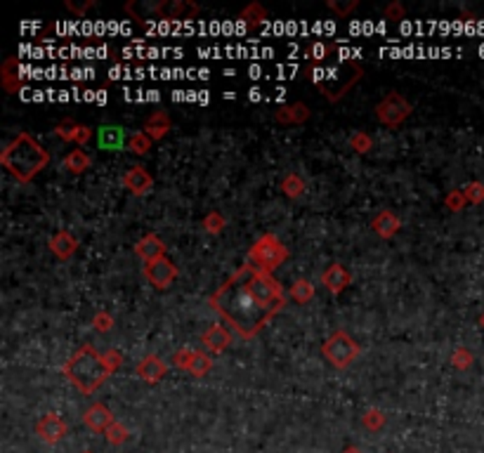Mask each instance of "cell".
Returning <instances> with one entry per match:
<instances>
[{"label":"cell","instance_id":"1","mask_svg":"<svg viewBox=\"0 0 484 453\" xmlns=\"http://www.w3.org/2000/svg\"><path fill=\"white\" fill-rule=\"evenodd\" d=\"M208 305L215 309L243 340L255 338V335L274 319V316L255 300L253 290L248 286V269L243 267V264L208 297Z\"/></svg>","mask_w":484,"mask_h":453},{"label":"cell","instance_id":"2","mask_svg":"<svg viewBox=\"0 0 484 453\" xmlns=\"http://www.w3.org/2000/svg\"><path fill=\"white\" fill-rule=\"evenodd\" d=\"M0 163L19 184H29L38 173L50 165V151L34 135L19 133L0 151Z\"/></svg>","mask_w":484,"mask_h":453},{"label":"cell","instance_id":"3","mask_svg":"<svg viewBox=\"0 0 484 453\" xmlns=\"http://www.w3.org/2000/svg\"><path fill=\"white\" fill-rule=\"evenodd\" d=\"M62 375L83 394H95L114 375L107 366L105 354L97 352L93 345H81L62 366Z\"/></svg>","mask_w":484,"mask_h":453},{"label":"cell","instance_id":"4","mask_svg":"<svg viewBox=\"0 0 484 453\" xmlns=\"http://www.w3.org/2000/svg\"><path fill=\"white\" fill-rule=\"evenodd\" d=\"M286 260H288V248L279 241V236L269 231V234H262L253 245H250L243 264L253 271L274 274V269H279Z\"/></svg>","mask_w":484,"mask_h":453},{"label":"cell","instance_id":"5","mask_svg":"<svg viewBox=\"0 0 484 453\" xmlns=\"http://www.w3.org/2000/svg\"><path fill=\"white\" fill-rule=\"evenodd\" d=\"M361 76H364V67L354 60H347L343 67L328 71L324 79L317 83V88L328 102H340L361 81Z\"/></svg>","mask_w":484,"mask_h":453},{"label":"cell","instance_id":"6","mask_svg":"<svg viewBox=\"0 0 484 453\" xmlns=\"http://www.w3.org/2000/svg\"><path fill=\"white\" fill-rule=\"evenodd\" d=\"M359 345L357 340L352 338L347 331H333L331 335L326 338V342L321 345V354H324V359L331 364L333 368H338V371H345V368H350L354 364V359L359 357Z\"/></svg>","mask_w":484,"mask_h":453},{"label":"cell","instance_id":"7","mask_svg":"<svg viewBox=\"0 0 484 453\" xmlns=\"http://www.w3.org/2000/svg\"><path fill=\"white\" fill-rule=\"evenodd\" d=\"M373 111H376V121L380 123V126L392 128V130H395V128L404 126V123L409 121V116L414 114V104H411L404 95L387 93L376 104Z\"/></svg>","mask_w":484,"mask_h":453},{"label":"cell","instance_id":"8","mask_svg":"<svg viewBox=\"0 0 484 453\" xmlns=\"http://www.w3.org/2000/svg\"><path fill=\"white\" fill-rule=\"evenodd\" d=\"M142 274H144L147 283H152L156 290H166V288H170V283H175V279L180 276V269L170 257L163 255L154 262H144Z\"/></svg>","mask_w":484,"mask_h":453},{"label":"cell","instance_id":"9","mask_svg":"<svg viewBox=\"0 0 484 453\" xmlns=\"http://www.w3.org/2000/svg\"><path fill=\"white\" fill-rule=\"evenodd\" d=\"M152 15L161 19H196L199 5L191 0H161V3L152 5Z\"/></svg>","mask_w":484,"mask_h":453},{"label":"cell","instance_id":"10","mask_svg":"<svg viewBox=\"0 0 484 453\" xmlns=\"http://www.w3.org/2000/svg\"><path fill=\"white\" fill-rule=\"evenodd\" d=\"M36 435L43 439L45 444H57L69 435L67 420L57 413H45V416L36 423Z\"/></svg>","mask_w":484,"mask_h":453},{"label":"cell","instance_id":"11","mask_svg":"<svg viewBox=\"0 0 484 453\" xmlns=\"http://www.w3.org/2000/svg\"><path fill=\"white\" fill-rule=\"evenodd\" d=\"M121 182H123V187L133 196H147L154 189V177L144 165H130Z\"/></svg>","mask_w":484,"mask_h":453},{"label":"cell","instance_id":"12","mask_svg":"<svg viewBox=\"0 0 484 453\" xmlns=\"http://www.w3.org/2000/svg\"><path fill=\"white\" fill-rule=\"evenodd\" d=\"M321 283H324V286L331 290L333 295H340L343 290L350 288L352 274L343 267V264L333 262V264H328L324 271H321Z\"/></svg>","mask_w":484,"mask_h":453},{"label":"cell","instance_id":"13","mask_svg":"<svg viewBox=\"0 0 484 453\" xmlns=\"http://www.w3.org/2000/svg\"><path fill=\"white\" fill-rule=\"evenodd\" d=\"M135 373H137V378H142L144 383L156 385L168 373V364L159 357V354H147V357L137 364V368H135Z\"/></svg>","mask_w":484,"mask_h":453},{"label":"cell","instance_id":"14","mask_svg":"<svg viewBox=\"0 0 484 453\" xmlns=\"http://www.w3.org/2000/svg\"><path fill=\"white\" fill-rule=\"evenodd\" d=\"M201 342H203V347L208 349V352L222 354L224 349L231 345V333H229V328L224 326V323H213V326H208L203 331Z\"/></svg>","mask_w":484,"mask_h":453},{"label":"cell","instance_id":"15","mask_svg":"<svg viewBox=\"0 0 484 453\" xmlns=\"http://www.w3.org/2000/svg\"><path fill=\"white\" fill-rule=\"evenodd\" d=\"M50 253H53L57 260H69V257L76 255V250H79V238L71 234L69 229H60L57 234L50 236Z\"/></svg>","mask_w":484,"mask_h":453},{"label":"cell","instance_id":"16","mask_svg":"<svg viewBox=\"0 0 484 453\" xmlns=\"http://www.w3.org/2000/svg\"><path fill=\"white\" fill-rule=\"evenodd\" d=\"M83 423H86L88 430H93V432H107L109 427L116 423V418L105 404L97 401V404H93L86 413H83Z\"/></svg>","mask_w":484,"mask_h":453},{"label":"cell","instance_id":"17","mask_svg":"<svg viewBox=\"0 0 484 453\" xmlns=\"http://www.w3.org/2000/svg\"><path fill=\"white\" fill-rule=\"evenodd\" d=\"M309 119H312V111H309V107L302 104V102L279 107L274 111V121L279 123V126H302V123H307Z\"/></svg>","mask_w":484,"mask_h":453},{"label":"cell","instance_id":"18","mask_svg":"<svg viewBox=\"0 0 484 453\" xmlns=\"http://www.w3.org/2000/svg\"><path fill=\"white\" fill-rule=\"evenodd\" d=\"M371 229H373V234H376V236L385 238V241H387V238L397 236V231L402 229V219H399L392 210L385 208L371 219Z\"/></svg>","mask_w":484,"mask_h":453},{"label":"cell","instance_id":"19","mask_svg":"<svg viewBox=\"0 0 484 453\" xmlns=\"http://www.w3.org/2000/svg\"><path fill=\"white\" fill-rule=\"evenodd\" d=\"M135 253H137L144 262H154L166 255V243L161 241V236L156 234H144L137 243H135Z\"/></svg>","mask_w":484,"mask_h":453},{"label":"cell","instance_id":"20","mask_svg":"<svg viewBox=\"0 0 484 453\" xmlns=\"http://www.w3.org/2000/svg\"><path fill=\"white\" fill-rule=\"evenodd\" d=\"M0 86L5 93H19L24 86V81L19 79V62L17 57H8L0 64Z\"/></svg>","mask_w":484,"mask_h":453},{"label":"cell","instance_id":"21","mask_svg":"<svg viewBox=\"0 0 484 453\" xmlns=\"http://www.w3.org/2000/svg\"><path fill=\"white\" fill-rule=\"evenodd\" d=\"M97 144H100V149H107V151H119V149H123V144H126L123 128H119V126H105L100 133H97Z\"/></svg>","mask_w":484,"mask_h":453},{"label":"cell","instance_id":"22","mask_svg":"<svg viewBox=\"0 0 484 453\" xmlns=\"http://www.w3.org/2000/svg\"><path fill=\"white\" fill-rule=\"evenodd\" d=\"M170 128H173L170 116L166 111H154L152 116H147V121H144V133L149 135L154 142L163 140L166 135L170 133Z\"/></svg>","mask_w":484,"mask_h":453},{"label":"cell","instance_id":"23","mask_svg":"<svg viewBox=\"0 0 484 453\" xmlns=\"http://www.w3.org/2000/svg\"><path fill=\"white\" fill-rule=\"evenodd\" d=\"M90 163H93V158H90V154L81 147L71 149L67 156H64V168H67L71 175H83L90 168Z\"/></svg>","mask_w":484,"mask_h":453},{"label":"cell","instance_id":"24","mask_svg":"<svg viewBox=\"0 0 484 453\" xmlns=\"http://www.w3.org/2000/svg\"><path fill=\"white\" fill-rule=\"evenodd\" d=\"M267 17H269V12L264 10L260 3H248L246 8L238 12V19H241V22L246 24V27H250V29L264 24V22H267Z\"/></svg>","mask_w":484,"mask_h":453},{"label":"cell","instance_id":"25","mask_svg":"<svg viewBox=\"0 0 484 453\" xmlns=\"http://www.w3.org/2000/svg\"><path fill=\"white\" fill-rule=\"evenodd\" d=\"M279 189H281L283 196H288V198H300L302 194H305V189H307V182L300 177L298 173H288L286 177L281 180Z\"/></svg>","mask_w":484,"mask_h":453},{"label":"cell","instance_id":"26","mask_svg":"<svg viewBox=\"0 0 484 453\" xmlns=\"http://www.w3.org/2000/svg\"><path fill=\"white\" fill-rule=\"evenodd\" d=\"M288 295H290V300L298 302V305H307L314 297V283L309 279H295L293 286L288 290Z\"/></svg>","mask_w":484,"mask_h":453},{"label":"cell","instance_id":"27","mask_svg":"<svg viewBox=\"0 0 484 453\" xmlns=\"http://www.w3.org/2000/svg\"><path fill=\"white\" fill-rule=\"evenodd\" d=\"M152 144H154V140L144 130L133 133L130 137H128V151L137 154V156H144V154H149L152 151Z\"/></svg>","mask_w":484,"mask_h":453},{"label":"cell","instance_id":"28","mask_svg":"<svg viewBox=\"0 0 484 453\" xmlns=\"http://www.w3.org/2000/svg\"><path fill=\"white\" fill-rule=\"evenodd\" d=\"M213 371V359H210V354L208 352H199L196 349V357H194L191 361V366H189V375H194V378H203L206 373H210Z\"/></svg>","mask_w":484,"mask_h":453},{"label":"cell","instance_id":"29","mask_svg":"<svg viewBox=\"0 0 484 453\" xmlns=\"http://www.w3.org/2000/svg\"><path fill=\"white\" fill-rule=\"evenodd\" d=\"M201 224H203V231H206V234L217 236V234H220V231L224 229V226H227V217H224L220 210H213V212H208V215L203 217Z\"/></svg>","mask_w":484,"mask_h":453},{"label":"cell","instance_id":"30","mask_svg":"<svg viewBox=\"0 0 484 453\" xmlns=\"http://www.w3.org/2000/svg\"><path fill=\"white\" fill-rule=\"evenodd\" d=\"M387 423V418H385V413L380 411V409H369L361 416V425L366 427L369 432H378V430H383Z\"/></svg>","mask_w":484,"mask_h":453},{"label":"cell","instance_id":"31","mask_svg":"<svg viewBox=\"0 0 484 453\" xmlns=\"http://www.w3.org/2000/svg\"><path fill=\"white\" fill-rule=\"evenodd\" d=\"M473 352H470L468 347H456L454 352H451V366L458 368V371H468L470 366H473Z\"/></svg>","mask_w":484,"mask_h":453},{"label":"cell","instance_id":"32","mask_svg":"<svg viewBox=\"0 0 484 453\" xmlns=\"http://www.w3.org/2000/svg\"><path fill=\"white\" fill-rule=\"evenodd\" d=\"M194 357H196V349L180 347V349H175V354H173V366L180 368V371H189Z\"/></svg>","mask_w":484,"mask_h":453},{"label":"cell","instance_id":"33","mask_svg":"<svg viewBox=\"0 0 484 453\" xmlns=\"http://www.w3.org/2000/svg\"><path fill=\"white\" fill-rule=\"evenodd\" d=\"M350 149H352V151H357V154H369L373 149V137L369 133H364V130L354 133L350 137Z\"/></svg>","mask_w":484,"mask_h":453},{"label":"cell","instance_id":"34","mask_svg":"<svg viewBox=\"0 0 484 453\" xmlns=\"http://www.w3.org/2000/svg\"><path fill=\"white\" fill-rule=\"evenodd\" d=\"M105 437H107V442L109 444H114V446H121V444H126L128 442V437H130V432H128V427L126 425H121L119 420L109 427V430L105 432Z\"/></svg>","mask_w":484,"mask_h":453},{"label":"cell","instance_id":"35","mask_svg":"<svg viewBox=\"0 0 484 453\" xmlns=\"http://www.w3.org/2000/svg\"><path fill=\"white\" fill-rule=\"evenodd\" d=\"M444 205H447L451 212H461L468 205V198H466V194H463V189L449 191L447 196H444Z\"/></svg>","mask_w":484,"mask_h":453},{"label":"cell","instance_id":"36","mask_svg":"<svg viewBox=\"0 0 484 453\" xmlns=\"http://www.w3.org/2000/svg\"><path fill=\"white\" fill-rule=\"evenodd\" d=\"M333 50H335V45L331 43H312L307 48V60L321 62V60H326V57H331Z\"/></svg>","mask_w":484,"mask_h":453},{"label":"cell","instance_id":"37","mask_svg":"<svg viewBox=\"0 0 484 453\" xmlns=\"http://www.w3.org/2000/svg\"><path fill=\"white\" fill-rule=\"evenodd\" d=\"M328 8L338 17H350L359 8V0H328Z\"/></svg>","mask_w":484,"mask_h":453},{"label":"cell","instance_id":"38","mask_svg":"<svg viewBox=\"0 0 484 453\" xmlns=\"http://www.w3.org/2000/svg\"><path fill=\"white\" fill-rule=\"evenodd\" d=\"M463 194H466V198H468V203H473V205H480L484 203V182H468L466 187H463Z\"/></svg>","mask_w":484,"mask_h":453},{"label":"cell","instance_id":"39","mask_svg":"<svg viewBox=\"0 0 484 453\" xmlns=\"http://www.w3.org/2000/svg\"><path fill=\"white\" fill-rule=\"evenodd\" d=\"M76 128H79V123L71 121V119H64L62 123H57L55 128V135L64 142H74V135H76Z\"/></svg>","mask_w":484,"mask_h":453},{"label":"cell","instance_id":"40","mask_svg":"<svg viewBox=\"0 0 484 453\" xmlns=\"http://www.w3.org/2000/svg\"><path fill=\"white\" fill-rule=\"evenodd\" d=\"M93 328L97 333H109L114 328V316L102 309V312H97L93 316Z\"/></svg>","mask_w":484,"mask_h":453},{"label":"cell","instance_id":"41","mask_svg":"<svg viewBox=\"0 0 484 453\" xmlns=\"http://www.w3.org/2000/svg\"><path fill=\"white\" fill-rule=\"evenodd\" d=\"M383 15L385 19H392V22H399V19H404L406 17V8L399 0H392V3H387L385 5V10H383Z\"/></svg>","mask_w":484,"mask_h":453},{"label":"cell","instance_id":"42","mask_svg":"<svg viewBox=\"0 0 484 453\" xmlns=\"http://www.w3.org/2000/svg\"><path fill=\"white\" fill-rule=\"evenodd\" d=\"M95 137V133H93V128H88V126H81L79 123V128H76V135H74V144L76 147H86L88 142H93Z\"/></svg>","mask_w":484,"mask_h":453},{"label":"cell","instance_id":"43","mask_svg":"<svg viewBox=\"0 0 484 453\" xmlns=\"http://www.w3.org/2000/svg\"><path fill=\"white\" fill-rule=\"evenodd\" d=\"M102 354H105V361H107V366L112 368L114 373L119 371L121 366H123V354H121L119 349H107V352H102Z\"/></svg>","mask_w":484,"mask_h":453},{"label":"cell","instance_id":"44","mask_svg":"<svg viewBox=\"0 0 484 453\" xmlns=\"http://www.w3.org/2000/svg\"><path fill=\"white\" fill-rule=\"evenodd\" d=\"M67 8L74 12L76 17H83L90 8H95V0H83V3H74V0H67Z\"/></svg>","mask_w":484,"mask_h":453},{"label":"cell","instance_id":"45","mask_svg":"<svg viewBox=\"0 0 484 453\" xmlns=\"http://www.w3.org/2000/svg\"><path fill=\"white\" fill-rule=\"evenodd\" d=\"M343 453H361V451L357 449V446H347V449H345Z\"/></svg>","mask_w":484,"mask_h":453},{"label":"cell","instance_id":"46","mask_svg":"<svg viewBox=\"0 0 484 453\" xmlns=\"http://www.w3.org/2000/svg\"><path fill=\"white\" fill-rule=\"evenodd\" d=\"M480 326H482V328H484V312H482V314H480Z\"/></svg>","mask_w":484,"mask_h":453},{"label":"cell","instance_id":"47","mask_svg":"<svg viewBox=\"0 0 484 453\" xmlns=\"http://www.w3.org/2000/svg\"><path fill=\"white\" fill-rule=\"evenodd\" d=\"M86 453H90V451H86Z\"/></svg>","mask_w":484,"mask_h":453}]
</instances>
